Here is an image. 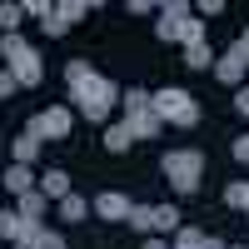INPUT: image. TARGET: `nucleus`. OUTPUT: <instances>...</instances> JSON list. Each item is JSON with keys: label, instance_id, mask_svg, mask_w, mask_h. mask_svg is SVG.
<instances>
[{"label": "nucleus", "instance_id": "f257e3e1", "mask_svg": "<svg viewBox=\"0 0 249 249\" xmlns=\"http://www.w3.org/2000/svg\"><path fill=\"white\" fill-rule=\"evenodd\" d=\"M65 85H70V100H75V115H85L90 124H105L110 110H115V80H105L100 70H90V60H70L65 65Z\"/></svg>", "mask_w": 249, "mask_h": 249}, {"label": "nucleus", "instance_id": "f03ea898", "mask_svg": "<svg viewBox=\"0 0 249 249\" xmlns=\"http://www.w3.org/2000/svg\"><path fill=\"white\" fill-rule=\"evenodd\" d=\"M0 60H5V70L15 75L20 90H30L45 80V65H40V50L30 45L25 35H0Z\"/></svg>", "mask_w": 249, "mask_h": 249}, {"label": "nucleus", "instance_id": "7ed1b4c3", "mask_svg": "<svg viewBox=\"0 0 249 249\" xmlns=\"http://www.w3.org/2000/svg\"><path fill=\"white\" fill-rule=\"evenodd\" d=\"M160 175L170 179L175 195H195L199 190V175H204V155L199 150H170L160 160Z\"/></svg>", "mask_w": 249, "mask_h": 249}, {"label": "nucleus", "instance_id": "20e7f679", "mask_svg": "<svg viewBox=\"0 0 249 249\" xmlns=\"http://www.w3.org/2000/svg\"><path fill=\"white\" fill-rule=\"evenodd\" d=\"M164 124H179V130H195L199 124V105H195V95L190 90H179V85H164L155 90V105H150Z\"/></svg>", "mask_w": 249, "mask_h": 249}, {"label": "nucleus", "instance_id": "39448f33", "mask_svg": "<svg viewBox=\"0 0 249 249\" xmlns=\"http://www.w3.org/2000/svg\"><path fill=\"white\" fill-rule=\"evenodd\" d=\"M70 124H75V110H65V105H50V110H40V115L25 124V130H30L40 144H45V140H65V135H70Z\"/></svg>", "mask_w": 249, "mask_h": 249}, {"label": "nucleus", "instance_id": "423d86ee", "mask_svg": "<svg viewBox=\"0 0 249 249\" xmlns=\"http://www.w3.org/2000/svg\"><path fill=\"white\" fill-rule=\"evenodd\" d=\"M195 15V5H184V0H170V5H160V20H155V35L164 45H179V25Z\"/></svg>", "mask_w": 249, "mask_h": 249}, {"label": "nucleus", "instance_id": "0eeeda50", "mask_svg": "<svg viewBox=\"0 0 249 249\" xmlns=\"http://www.w3.org/2000/svg\"><path fill=\"white\" fill-rule=\"evenodd\" d=\"M214 75L224 80V85H244V75H249V55H239V50L230 45V50L214 60Z\"/></svg>", "mask_w": 249, "mask_h": 249}, {"label": "nucleus", "instance_id": "6e6552de", "mask_svg": "<svg viewBox=\"0 0 249 249\" xmlns=\"http://www.w3.org/2000/svg\"><path fill=\"white\" fill-rule=\"evenodd\" d=\"M130 195H120V190H105V195H95V214L100 219H130Z\"/></svg>", "mask_w": 249, "mask_h": 249}, {"label": "nucleus", "instance_id": "1a4fd4ad", "mask_svg": "<svg viewBox=\"0 0 249 249\" xmlns=\"http://www.w3.org/2000/svg\"><path fill=\"white\" fill-rule=\"evenodd\" d=\"M0 184H5V190H10L15 199H20V195H30L40 179L30 175V164H15V160H10V164H5V175H0Z\"/></svg>", "mask_w": 249, "mask_h": 249}, {"label": "nucleus", "instance_id": "9d476101", "mask_svg": "<svg viewBox=\"0 0 249 249\" xmlns=\"http://www.w3.org/2000/svg\"><path fill=\"white\" fill-rule=\"evenodd\" d=\"M35 190L45 195V199H55V204L65 199V195H75V190H70V175H65V170H45V175H40V184H35Z\"/></svg>", "mask_w": 249, "mask_h": 249}, {"label": "nucleus", "instance_id": "9b49d317", "mask_svg": "<svg viewBox=\"0 0 249 249\" xmlns=\"http://www.w3.org/2000/svg\"><path fill=\"white\" fill-rule=\"evenodd\" d=\"M179 230H184V214L175 210V204H155V234L170 239V234H179Z\"/></svg>", "mask_w": 249, "mask_h": 249}, {"label": "nucleus", "instance_id": "f8f14e48", "mask_svg": "<svg viewBox=\"0 0 249 249\" xmlns=\"http://www.w3.org/2000/svg\"><path fill=\"white\" fill-rule=\"evenodd\" d=\"M124 124H130V135H135V140H155V135L164 130V120H160L155 110H140V115H130Z\"/></svg>", "mask_w": 249, "mask_h": 249}, {"label": "nucleus", "instance_id": "ddd939ff", "mask_svg": "<svg viewBox=\"0 0 249 249\" xmlns=\"http://www.w3.org/2000/svg\"><path fill=\"white\" fill-rule=\"evenodd\" d=\"M25 214L20 210H0V239H10V244H20V234H25Z\"/></svg>", "mask_w": 249, "mask_h": 249}, {"label": "nucleus", "instance_id": "4468645a", "mask_svg": "<svg viewBox=\"0 0 249 249\" xmlns=\"http://www.w3.org/2000/svg\"><path fill=\"white\" fill-rule=\"evenodd\" d=\"M214 50L210 45H204V40H199V45H184V65H190V70H214Z\"/></svg>", "mask_w": 249, "mask_h": 249}, {"label": "nucleus", "instance_id": "2eb2a0df", "mask_svg": "<svg viewBox=\"0 0 249 249\" xmlns=\"http://www.w3.org/2000/svg\"><path fill=\"white\" fill-rule=\"evenodd\" d=\"M130 144H135V135H130V124H124V120L105 130V150H110V155H124Z\"/></svg>", "mask_w": 249, "mask_h": 249}, {"label": "nucleus", "instance_id": "dca6fc26", "mask_svg": "<svg viewBox=\"0 0 249 249\" xmlns=\"http://www.w3.org/2000/svg\"><path fill=\"white\" fill-rule=\"evenodd\" d=\"M10 155H15V164H35V160H40V140L25 130V135H20V140L10 144Z\"/></svg>", "mask_w": 249, "mask_h": 249}, {"label": "nucleus", "instance_id": "f3484780", "mask_svg": "<svg viewBox=\"0 0 249 249\" xmlns=\"http://www.w3.org/2000/svg\"><path fill=\"white\" fill-rule=\"evenodd\" d=\"M120 100H124V120H130V115H140V110H150V105H155V95H150V90H140V85H130V90H124Z\"/></svg>", "mask_w": 249, "mask_h": 249}, {"label": "nucleus", "instance_id": "a211bd4d", "mask_svg": "<svg viewBox=\"0 0 249 249\" xmlns=\"http://www.w3.org/2000/svg\"><path fill=\"white\" fill-rule=\"evenodd\" d=\"M124 224H130L135 234H155V204H135V210H130V219H124Z\"/></svg>", "mask_w": 249, "mask_h": 249}, {"label": "nucleus", "instance_id": "6ab92c4d", "mask_svg": "<svg viewBox=\"0 0 249 249\" xmlns=\"http://www.w3.org/2000/svg\"><path fill=\"white\" fill-rule=\"evenodd\" d=\"M20 20H25V5H20V0H5V5H0V30L20 35Z\"/></svg>", "mask_w": 249, "mask_h": 249}, {"label": "nucleus", "instance_id": "aec40b11", "mask_svg": "<svg viewBox=\"0 0 249 249\" xmlns=\"http://www.w3.org/2000/svg\"><path fill=\"white\" fill-rule=\"evenodd\" d=\"M45 204H50L45 195H40V190H30V195H20V199H15V210L25 214V219H40V214H45Z\"/></svg>", "mask_w": 249, "mask_h": 249}, {"label": "nucleus", "instance_id": "412c9836", "mask_svg": "<svg viewBox=\"0 0 249 249\" xmlns=\"http://www.w3.org/2000/svg\"><path fill=\"white\" fill-rule=\"evenodd\" d=\"M224 204H234V210H244V214H249V179H234L230 190H224Z\"/></svg>", "mask_w": 249, "mask_h": 249}, {"label": "nucleus", "instance_id": "4be33fe9", "mask_svg": "<svg viewBox=\"0 0 249 249\" xmlns=\"http://www.w3.org/2000/svg\"><path fill=\"white\" fill-rule=\"evenodd\" d=\"M90 15V0H60V20L65 25H75V20H85Z\"/></svg>", "mask_w": 249, "mask_h": 249}, {"label": "nucleus", "instance_id": "5701e85b", "mask_svg": "<svg viewBox=\"0 0 249 249\" xmlns=\"http://www.w3.org/2000/svg\"><path fill=\"white\" fill-rule=\"evenodd\" d=\"M85 214H90V204L80 199V195H65V199H60V219H85Z\"/></svg>", "mask_w": 249, "mask_h": 249}, {"label": "nucleus", "instance_id": "b1692460", "mask_svg": "<svg viewBox=\"0 0 249 249\" xmlns=\"http://www.w3.org/2000/svg\"><path fill=\"white\" fill-rule=\"evenodd\" d=\"M199 40H204V20H199V15H190V20L179 25V45H199Z\"/></svg>", "mask_w": 249, "mask_h": 249}, {"label": "nucleus", "instance_id": "393cba45", "mask_svg": "<svg viewBox=\"0 0 249 249\" xmlns=\"http://www.w3.org/2000/svg\"><path fill=\"white\" fill-rule=\"evenodd\" d=\"M199 244H204V230H195V224H184V230L175 234V244H170V249H199Z\"/></svg>", "mask_w": 249, "mask_h": 249}, {"label": "nucleus", "instance_id": "a878e982", "mask_svg": "<svg viewBox=\"0 0 249 249\" xmlns=\"http://www.w3.org/2000/svg\"><path fill=\"white\" fill-rule=\"evenodd\" d=\"M30 249H65V234H60V230H40Z\"/></svg>", "mask_w": 249, "mask_h": 249}, {"label": "nucleus", "instance_id": "bb28decb", "mask_svg": "<svg viewBox=\"0 0 249 249\" xmlns=\"http://www.w3.org/2000/svg\"><path fill=\"white\" fill-rule=\"evenodd\" d=\"M15 90H20V85H15V75H10V70H0V100L15 95Z\"/></svg>", "mask_w": 249, "mask_h": 249}, {"label": "nucleus", "instance_id": "cd10ccee", "mask_svg": "<svg viewBox=\"0 0 249 249\" xmlns=\"http://www.w3.org/2000/svg\"><path fill=\"white\" fill-rule=\"evenodd\" d=\"M224 10V0H199V5H195V15H219Z\"/></svg>", "mask_w": 249, "mask_h": 249}, {"label": "nucleus", "instance_id": "c85d7f7f", "mask_svg": "<svg viewBox=\"0 0 249 249\" xmlns=\"http://www.w3.org/2000/svg\"><path fill=\"white\" fill-rule=\"evenodd\" d=\"M234 110H239V115H249V85H239V90H234Z\"/></svg>", "mask_w": 249, "mask_h": 249}, {"label": "nucleus", "instance_id": "c756f323", "mask_svg": "<svg viewBox=\"0 0 249 249\" xmlns=\"http://www.w3.org/2000/svg\"><path fill=\"white\" fill-rule=\"evenodd\" d=\"M234 160H239V164H249V135H239V140H234Z\"/></svg>", "mask_w": 249, "mask_h": 249}, {"label": "nucleus", "instance_id": "7c9ffc66", "mask_svg": "<svg viewBox=\"0 0 249 249\" xmlns=\"http://www.w3.org/2000/svg\"><path fill=\"white\" fill-rule=\"evenodd\" d=\"M144 249H170V239H160V234H150V239H144Z\"/></svg>", "mask_w": 249, "mask_h": 249}, {"label": "nucleus", "instance_id": "2f4dec72", "mask_svg": "<svg viewBox=\"0 0 249 249\" xmlns=\"http://www.w3.org/2000/svg\"><path fill=\"white\" fill-rule=\"evenodd\" d=\"M234 50H239V55H249V30H244V35L234 40Z\"/></svg>", "mask_w": 249, "mask_h": 249}, {"label": "nucleus", "instance_id": "473e14b6", "mask_svg": "<svg viewBox=\"0 0 249 249\" xmlns=\"http://www.w3.org/2000/svg\"><path fill=\"white\" fill-rule=\"evenodd\" d=\"M230 249H244V244H230Z\"/></svg>", "mask_w": 249, "mask_h": 249}, {"label": "nucleus", "instance_id": "72a5a7b5", "mask_svg": "<svg viewBox=\"0 0 249 249\" xmlns=\"http://www.w3.org/2000/svg\"><path fill=\"white\" fill-rule=\"evenodd\" d=\"M15 249H20V244H15Z\"/></svg>", "mask_w": 249, "mask_h": 249}, {"label": "nucleus", "instance_id": "f704fd0d", "mask_svg": "<svg viewBox=\"0 0 249 249\" xmlns=\"http://www.w3.org/2000/svg\"><path fill=\"white\" fill-rule=\"evenodd\" d=\"M199 249H204V244H199Z\"/></svg>", "mask_w": 249, "mask_h": 249}]
</instances>
